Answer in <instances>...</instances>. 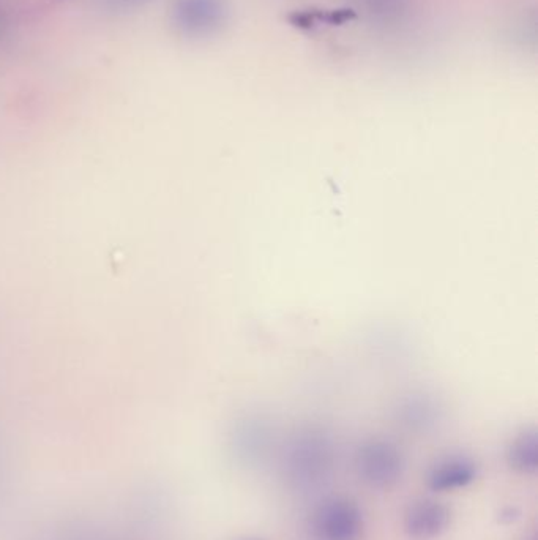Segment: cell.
<instances>
[{
	"instance_id": "obj_6",
	"label": "cell",
	"mask_w": 538,
	"mask_h": 540,
	"mask_svg": "<svg viewBox=\"0 0 538 540\" xmlns=\"http://www.w3.org/2000/svg\"><path fill=\"white\" fill-rule=\"evenodd\" d=\"M217 0H174L171 24L182 35H201L212 26Z\"/></svg>"
},
{
	"instance_id": "obj_1",
	"label": "cell",
	"mask_w": 538,
	"mask_h": 540,
	"mask_svg": "<svg viewBox=\"0 0 538 540\" xmlns=\"http://www.w3.org/2000/svg\"><path fill=\"white\" fill-rule=\"evenodd\" d=\"M284 479L294 490L314 492L332 479L335 449L326 433L303 432L292 439L284 454Z\"/></svg>"
},
{
	"instance_id": "obj_7",
	"label": "cell",
	"mask_w": 538,
	"mask_h": 540,
	"mask_svg": "<svg viewBox=\"0 0 538 540\" xmlns=\"http://www.w3.org/2000/svg\"><path fill=\"white\" fill-rule=\"evenodd\" d=\"M510 468L524 476H532L538 469V444L534 432L523 433L513 441L507 454Z\"/></svg>"
},
{
	"instance_id": "obj_5",
	"label": "cell",
	"mask_w": 538,
	"mask_h": 540,
	"mask_svg": "<svg viewBox=\"0 0 538 540\" xmlns=\"http://www.w3.org/2000/svg\"><path fill=\"white\" fill-rule=\"evenodd\" d=\"M479 476V468L471 458L452 455L442 458L430 469L426 482L428 488L436 493H450L464 490L474 484Z\"/></svg>"
},
{
	"instance_id": "obj_3",
	"label": "cell",
	"mask_w": 538,
	"mask_h": 540,
	"mask_svg": "<svg viewBox=\"0 0 538 540\" xmlns=\"http://www.w3.org/2000/svg\"><path fill=\"white\" fill-rule=\"evenodd\" d=\"M310 529L314 540H362L365 517L351 498L335 496L314 509Z\"/></svg>"
},
{
	"instance_id": "obj_4",
	"label": "cell",
	"mask_w": 538,
	"mask_h": 540,
	"mask_svg": "<svg viewBox=\"0 0 538 540\" xmlns=\"http://www.w3.org/2000/svg\"><path fill=\"white\" fill-rule=\"evenodd\" d=\"M403 525L411 539H438L452 525V510L436 499H419L406 510Z\"/></svg>"
},
{
	"instance_id": "obj_2",
	"label": "cell",
	"mask_w": 538,
	"mask_h": 540,
	"mask_svg": "<svg viewBox=\"0 0 538 540\" xmlns=\"http://www.w3.org/2000/svg\"><path fill=\"white\" fill-rule=\"evenodd\" d=\"M354 466L363 484L374 490H385L400 482L406 462L395 444L385 439H371L357 450Z\"/></svg>"
},
{
	"instance_id": "obj_8",
	"label": "cell",
	"mask_w": 538,
	"mask_h": 540,
	"mask_svg": "<svg viewBox=\"0 0 538 540\" xmlns=\"http://www.w3.org/2000/svg\"><path fill=\"white\" fill-rule=\"evenodd\" d=\"M100 7L106 12L127 13L136 8L144 7L150 0H97Z\"/></svg>"
}]
</instances>
